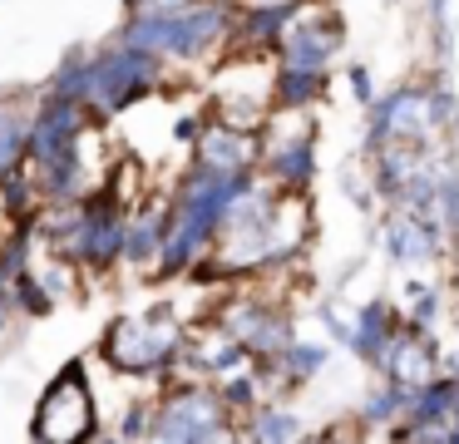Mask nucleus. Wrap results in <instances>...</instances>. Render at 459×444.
Wrapping results in <instances>:
<instances>
[{
	"label": "nucleus",
	"instance_id": "obj_34",
	"mask_svg": "<svg viewBox=\"0 0 459 444\" xmlns=\"http://www.w3.org/2000/svg\"><path fill=\"white\" fill-rule=\"evenodd\" d=\"M390 5H395V0H390Z\"/></svg>",
	"mask_w": 459,
	"mask_h": 444
},
{
	"label": "nucleus",
	"instance_id": "obj_18",
	"mask_svg": "<svg viewBox=\"0 0 459 444\" xmlns=\"http://www.w3.org/2000/svg\"><path fill=\"white\" fill-rule=\"evenodd\" d=\"M405 405H410V390H405V385L380 380L376 390L360 400V410H356L360 434H390V430H395V420H405Z\"/></svg>",
	"mask_w": 459,
	"mask_h": 444
},
{
	"label": "nucleus",
	"instance_id": "obj_6",
	"mask_svg": "<svg viewBox=\"0 0 459 444\" xmlns=\"http://www.w3.org/2000/svg\"><path fill=\"white\" fill-rule=\"evenodd\" d=\"M262 158L257 173L267 183H277L281 193H307L316 183V124H311V109H272L262 118Z\"/></svg>",
	"mask_w": 459,
	"mask_h": 444
},
{
	"label": "nucleus",
	"instance_id": "obj_20",
	"mask_svg": "<svg viewBox=\"0 0 459 444\" xmlns=\"http://www.w3.org/2000/svg\"><path fill=\"white\" fill-rule=\"evenodd\" d=\"M218 395H222V405L232 410V420H242L247 410H257V405L267 400V380L257 375V365H242V370H232V375L218 380Z\"/></svg>",
	"mask_w": 459,
	"mask_h": 444
},
{
	"label": "nucleus",
	"instance_id": "obj_5",
	"mask_svg": "<svg viewBox=\"0 0 459 444\" xmlns=\"http://www.w3.org/2000/svg\"><path fill=\"white\" fill-rule=\"evenodd\" d=\"M30 434H35V440H45V444H90V440H104V434H109L100 424V400H94L90 365H84V361H70L40 390Z\"/></svg>",
	"mask_w": 459,
	"mask_h": 444
},
{
	"label": "nucleus",
	"instance_id": "obj_11",
	"mask_svg": "<svg viewBox=\"0 0 459 444\" xmlns=\"http://www.w3.org/2000/svg\"><path fill=\"white\" fill-rule=\"evenodd\" d=\"M193 158H198V163H212V168L247 173V168H257V158H262V134L257 128H242V124H228V118L208 114L203 134L193 138Z\"/></svg>",
	"mask_w": 459,
	"mask_h": 444
},
{
	"label": "nucleus",
	"instance_id": "obj_29",
	"mask_svg": "<svg viewBox=\"0 0 459 444\" xmlns=\"http://www.w3.org/2000/svg\"><path fill=\"white\" fill-rule=\"evenodd\" d=\"M188 0H124V15H173Z\"/></svg>",
	"mask_w": 459,
	"mask_h": 444
},
{
	"label": "nucleus",
	"instance_id": "obj_12",
	"mask_svg": "<svg viewBox=\"0 0 459 444\" xmlns=\"http://www.w3.org/2000/svg\"><path fill=\"white\" fill-rule=\"evenodd\" d=\"M297 5H287V0H238L232 49H242V55H277L287 25L297 20Z\"/></svg>",
	"mask_w": 459,
	"mask_h": 444
},
{
	"label": "nucleus",
	"instance_id": "obj_4",
	"mask_svg": "<svg viewBox=\"0 0 459 444\" xmlns=\"http://www.w3.org/2000/svg\"><path fill=\"white\" fill-rule=\"evenodd\" d=\"M159 444H212L238 440V420L222 405L218 380L203 375H173L169 385L153 390V434Z\"/></svg>",
	"mask_w": 459,
	"mask_h": 444
},
{
	"label": "nucleus",
	"instance_id": "obj_3",
	"mask_svg": "<svg viewBox=\"0 0 459 444\" xmlns=\"http://www.w3.org/2000/svg\"><path fill=\"white\" fill-rule=\"evenodd\" d=\"M169 59L149 55V49L129 45L114 35L104 49L90 55V74H84V94L80 104L90 109L94 124H114L119 114H129L134 104H143L149 94H159L169 84Z\"/></svg>",
	"mask_w": 459,
	"mask_h": 444
},
{
	"label": "nucleus",
	"instance_id": "obj_14",
	"mask_svg": "<svg viewBox=\"0 0 459 444\" xmlns=\"http://www.w3.org/2000/svg\"><path fill=\"white\" fill-rule=\"evenodd\" d=\"M356 341H351V355L356 361H366V365H376V355H380V345L390 341V335L405 326V306L395 301V296H376V301H366L356 316Z\"/></svg>",
	"mask_w": 459,
	"mask_h": 444
},
{
	"label": "nucleus",
	"instance_id": "obj_1",
	"mask_svg": "<svg viewBox=\"0 0 459 444\" xmlns=\"http://www.w3.org/2000/svg\"><path fill=\"white\" fill-rule=\"evenodd\" d=\"M238 0H188L173 15H124L119 39L169 59V65H218L232 49Z\"/></svg>",
	"mask_w": 459,
	"mask_h": 444
},
{
	"label": "nucleus",
	"instance_id": "obj_21",
	"mask_svg": "<svg viewBox=\"0 0 459 444\" xmlns=\"http://www.w3.org/2000/svg\"><path fill=\"white\" fill-rule=\"evenodd\" d=\"M55 306L60 301H55V292L40 282V272L25 266V272L15 276V316H21V321H40V316L55 311Z\"/></svg>",
	"mask_w": 459,
	"mask_h": 444
},
{
	"label": "nucleus",
	"instance_id": "obj_28",
	"mask_svg": "<svg viewBox=\"0 0 459 444\" xmlns=\"http://www.w3.org/2000/svg\"><path fill=\"white\" fill-rule=\"evenodd\" d=\"M429 35H435V49L445 55L449 49V0H429Z\"/></svg>",
	"mask_w": 459,
	"mask_h": 444
},
{
	"label": "nucleus",
	"instance_id": "obj_32",
	"mask_svg": "<svg viewBox=\"0 0 459 444\" xmlns=\"http://www.w3.org/2000/svg\"><path fill=\"white\" fill-rule=\"evenodd\" d=\"M449 444H459V395H455V410H449Z\"/></svg>",
	"mask_w": 459,
	"mask_h": 444
},
{
	"label": "nucleus",
	"instance_id": "obj_27",
	"mask_svg": "<svg viewBox=\"0 0 459 444\" xmlns=\"http://www.w3.org/2000/svg\"><path fill=\"white\" fill-rule=\"evenodd\" d=\"M346 84H351V99H356L360 109L376 104V79H370V69L360 65V59H356V65H346Z\"/></svg>",
	"mask_w": 459,
	"mask_h": 444
},
{
	"label": "nucleus",
	"instance_id": "obj_8",
	"mask_svg": "<svg viewBox=\"0 0 459 444\" xmlns=\"http://www.w3.org/2000/svg\"><path fill=\"white\" fill-rule=\"evenodd\" d=\"M366 153H376V148L395 144V138H405V144H420L429 148V118H425V84H395L385 89V94H376V104L366 109Z\"/></svg>",
	"mask_w": 459,
	"mask_h": 444
},
{
	"label": "nucleus",
	"instance_id": "obj_24",
	"mask_svg": "<svg viewBox=\"0 0 459 444\" xmlns=\"http://www.w3.org/2000/svg\"><path fill=\"white\" fill-rule=\"evenodd\" d=\"M435 217L445 222L449 242L459 247V168L439 153V197H435Z\"/></svg>",
	"mask_w": 459,
	"mask_h": 444
},
{
	"label": "nucleus",
	"instance_id": "obj_7",
	"mask_svg": "<svg viewBox=\"0 0 459 444\" xmlns=\"http://www.w3.org/2000/svg\"><path fill=\"white\" fill-rule=\"evenodd\" d=\"M341 45H346V25H341V15L326 5V0H301L297 5V20L287 25V35H281L277 45V65L281 69H326L336 65Z\"/></svg>",
	"mask_w": 459,
	"mask_h": 444
},
{
	"label": "nucleus",
	"instance_id": "obj_23",
	"mask_svg": "<svg viewBox=\"0 0 459 444\" xmlns=\"http://www.w3.org/2000/svg\"><path fill=\"white\" fill-rule=\"evenodd\" d=\"M395 301L405 306V321H415V326H435L439 311H445V296H439V286L420 282V276H410V282L400 286Z\"/></svg>",
	"mask_w": 459,
	"mask_h": 444
},
{
	"label": "nucleus",
	"instance_id": "obj_16",
	"mask_svg": "<svg viewBox=\"0 0 459 444\" xmlns=\"http://www.w3.org/2000/svg\"><path fill=\"white\" fill-rule=\"evenodd\" d=\"M238 440H252V444H297L307 440V424H301V414L291 410V405L281 400H262L257 410H247L238 420Z\"/></svg>",
	"mask_w": 459,
	"mask_h": 444
},
{
	"label": "nucleus",
	"instance_id": "obj_33",
	"mask_svg": "<svg viewBox=\"0 0 459 444\" xmlns=\"http://www.w3.org/2000/svg\"><path fill=\"white\" fill-rule=\"evenodd\" d=\"M287 5H297V0H287Z\"/></svg>",
	"mask_w": 459,
	"mask_h": 444
},
{
	"label": "nucleus",
	"instance_id": "obj_17",
	"mask_svg": "<svg viewBox=\"0 0 459 444\" xmlns=\"http://www.w3.org/2000/svg\"><path fill=\"white\" fill-rule=\"evenodd\" d=\"M331 94L326 69H281L272 74V109H316Z\"/></svg>",
	"mask_w": 459,
	"mask_h": 444
},
{
	"label": "nucleus",
	"instance_id": "obj_26",
	"mask_svg": "<svg viewBox=\"0 0 459 444\" xmlns=\"http://www.w3.org/2000/svg\"><path fill=\"white\" fill-rule=\"evenodd\" d=\"M153 434V395H143V400H134L129 410H124V420L114 424V440H149Z\"/></svg>",
	"mask_w": 459,
	"mask_h": 444
},
{
	"label": "nucleus",
	"instance_id": "obj_10",
	"mask_svg": "<svg viewBox=\"0 0 459 444\" xmlns=\"http://www.w3.org/2000/svg\"><path fill=\"white\" fill-rule=\"evenodd\" d=\"M439 355H445V351H439L435 331H429V326L405 321L385 345H380L376 370H380V380L415 390V385H425V380H429V375H439Z\"/></svg>",
	"mask_w": 459,
	"mask_h": 444
},
{
	"label": "nucleus",
	"instance_id": "obj_2",
	"mask_svg": "<svg viewBox=\"0 0 459 444\" xmlns=\"http://www.w3.org/2000/svg\"><path fill=\"white\" fill-rule=\"evenodd\" d=\"M188 326L178 321L173 301H159L149 311L114 316L100 335V361L124 380H149L153 390L178 375V361L188 351Z\"/></svg>",
	"mask_w": 459,
	"mask_h": 444
},
{
	"label": "nucleus",
	"instance_id": "obj_31",
	"mask_svg": "<svg viewBox=\"0 0 459 444\" xmlns=\"http://www.w3.org/2000/svg\"><path fill=\"white\" fill-rule=\"evenodd\" d=\"M439 370L455 375V380H459V351H445V355H439Z\"/></svg>",
	"mask_w": 459,
	"mask_h": 444
},
{
	"label": "nucleus",
	"instance_id": "obj_13",
	"mask_svg": "<svg viewBox=\"0 0 459 444\" xmlns=\"http://www.w3.org/2000/svg\"><path fill=\"white\" fill-rule=\"evenodd\" d=\"M169 217H173V203L169 193L163 197H139L129 207V227H124V266L134 272H153L163 252V237H169Z\"/></svg>",
	"mask_w": 459,
	"mask_h": 444
},
{
	"label": "nucleus",
	"instance_id": "obj_22",
	"mask_svg": "<svg viewBox=\"0 0 459 444\" xmlns=\"http://www.w3.org/2000/svg\"><path fill=\"white\" fill-rule=\"evenodd\" d=\"M90 55H94L90 45L65 49L60 65H55V74L45 79V89H50V94H65V99H80L84 94V74H90Z\"/></svg>",
	"mask_w": 459,
	"mask_h": 444
},
{
	"label": "nucleus",
	"instance_id": "obj_19",
	"mask_svg": "<svg viewBox=\"0 0 459 444\" xmlns=\"http://www.w3.org/2000/svg\"><path fill=\"white\" fill-rule=\"evenodd\" d=\"M326 361H331V345H326V341H307V335H297V341H291L287 351L277 355L281 390H297V385L316 380V375L326 370Z\"/></svg>",
	"mask_w": 459,
	"mask_h": 444
},
{
	"label": "nucleus",
	"instance_id": "obj_9",
	"mask_svg": "<svg viewBox=\"0 0 459 444\" xmlns=\"http://www.w3.org/2000/svg\"><path fill=\"white\" fill-rule=\"evenodd\" d=\"M380 242H385L390 266H429L445 257L449 232L435 213H405V207H390V217L380 222Z\"/></svg>",
	"mask_w": 459,
	"mask_h": 444
},
{
	"label": "nucleus",
	"instance_id": "obj_30",
	"mask_svg": "<svg viewBox=\"0 0 459 444\" xmlns=\"http://www.w3.org/2000/svg\"><path fill=\"white\" fill-rule=\"evenodd\" d=\"M203 124H208V114H178V118H173V138L193 148V138L203 134Z\"/></svg>",
	"mask_w": 459,
	"mask_h": 444
},
{
	"label": "nucleus",
	"instance_id": "obj_15",
	"mask_svg": "<svg viewBox=\"0 0 459 444\" xmlns=\"http://www.w3.org/2000/svg\"><path fill=\"white\" fill-rule=\"evenodd\" d=\"M376 173H370V187H376L380 197H385L390 207L400 203V193H405V183L420 173V163L429 158V148H420V144H405V138H395V144H385V148H376Z\"/></svg>",
	"mask_w": 459,
	"mask_h": 444
},
{
	"label": "nucleus",
	"instance_id": "obj_25",
	"mask_svg": "<svg viewBox=\"0 0 459 444\" xmlns=\"http://www.w3.org/2000/svg\"><path fill=\"white\" fill-rule=\"evenodd\" d=\"M455 114H459V99H455V89L445 84V79H429L425 84V118H429V128H449L455 124Z\"/></svg>",
	"mask_w": 459,
	"mask_h": 444
}]
</instances>
